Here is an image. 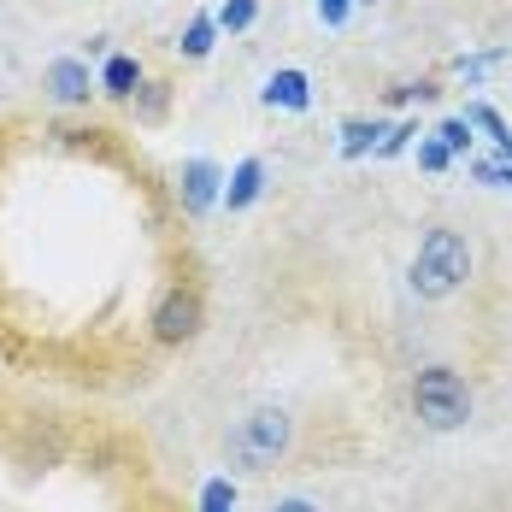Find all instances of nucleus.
<instances>
[{
  "label": "nucleus",
  "mask_w": 512,
  "mask_h": 512,
  "mask_svg": "<svg viewBox=\"0 0 512 512\" xmlns=\"http://www.w3.org/2000/svg\"><path fill=\"white\" fill-rule=\"evenodd\" d=\"M471 271H477V254H471V242H465L454 224H430L424 236H418V254L407 265V283L418 301H448V295H460L465 283H471Z\"/></svg>",
  "instance_id": "nucleus-1"
},
{
  "label": "nucleus",
  "mask_w": 512,
  "mask_h": 512,
  "mask_svg": "<svg viewBox=\"0 0 512 512\" xmlns=\"http://www.w3.org/2000/svg\"><path fill=\"white\" fill-rule=\"evenodd\" d=\"M289 442H295V418L283 407H254L224 436V454H230V471H271L289 454Z\"/></svg>",
  "instance_id": "nucleus-2"
},
{
  "label": "nucleus",
  "mask_w": 512,
  "mask_h": 512,
  "mask_svg": "<svg viewBox=\"0 0 512 512\" xmlns=\"http://www.w3.org/2000/svg\"><path fill=\"white\" fill-rule=\"evenodd\" d=\"M412 412L436 436L465 430V418H471V383L454 365H424V371H412Z\"/></svg>",
  "instance_id": "nucleus-3"
},
{
  "label": "nucleus",
  "mask_w": 512,
  "mask_h": 512,
  "mask_svg": "<svg viewBox=\"0 0 512 512\" xmlns=\"http://www.w3.org/2000/svg\"><path fill=\"white\" fill-rule=\"evenodd\" d=\"M201 330H206V301H201V289H189V283H171V289H159L154 312H148V336H154L159 348H189Z\"/></svg>",
  "instance_id": "nucleus-4"
},
{
  "label": "nucleus",
  "mask_w": 512,
  "mask_h": 512,
  "mask_svg": "<svg viewBox=\"0 0 512 512\" xmlns=\"http://www.w3.org/2000/svg\"><path fill=\"white\" fill-rule=\"evenodd\" d=\"M177 201L183 212H212V206H224V171L212 165V159H183V171H177Z\"/></svg>",
  "instance_id": "nucleus-5"
},
{
  "label": "nucleus",
  "mask_w": 512,
  "mask_h": 512,
  "mask_svg": "<svg viewBox=\"0 0 512 512\" xmlns=\"http://www.w3.org/2000/svg\"><path fill=\"white\" fill-rule=\"evenodd\" d=\"M42 89H48L53 106H83L101 89V77L89 71V59H53L48 71H42Z\"/></svg>",
  "instance_id": "nucleus-6"
},
{
  "label": "nucleus",
  "mask_w": 512,
  "mask_h": 512,
  "mask_svg": "<svg viewBox=\"0 0 512 512\" xmlns=\"http://www.w3.org/2000/svg\"><path fill=\"white\" fill-rule=\"evenodd\" d=\"M265 106H283V112H307L312 106V77L307 71H295V65H283V71H271L265 77Z\"/></svg>",
  "instance_id": "nucleus-7"
},
{
  "label": "nucleus",
  "mask_w": 512,
  "mask_h": 512,
  "mask_svg": "<svg viewBox=\"0 0 512 512\" xmlns=\"http://www.w3.org/2000/svg\"><path fill=\"white\" fill-rule=\"evenodd\" d=\"M95 77H101V95H112V101H136V89L148 83V77H142V65H136L130 53H106Z\"/></svg>",
  "instance_id": "nucleus-8"
},
{
  "label": "nucleus",
  "mask_w": 512,
  "mask_h": 512,
  "mask_svg": "<svg viewBox=\"0 0 512 512\" xmlns=\"http://www.w3.org/2000/svg\"><path fill=\"white\" fill-rule=\"evenodd\" d=\"M259 195H265V159H242V165L224 177V206H230V212H248Z\"/></svg>",
  "instance_id": "nucleus-9"
},
{
  "label": "nucleus",
  "mask_w": 512,
  "mask_h": 512,
  "mask_svg": "<svg viewBox=\"0 0 512 512\" xmlns=\"http://www.w3.org/2000/svg\"><path fill=\"white\" fill-rule=\"evenodd\" d=\"M465 171H471V183H483V189H512V148L471 154L465 159Z\"/></svg>",
  "instance_id": "nucleus-10"
},
{
  "label": "nucleus",
  "mask_w": 512,
  "mask_h": 512,
  "mask_svg": "<svg viewBox=\"0 0 512 512\" xmlns=\"http://www.w3.org/2000/svg\"><path fill=\"white\" fill-rule=\"evenodd\" d=\"M383 136H389V124H383V118H348V124H342V154H348V159L377 154V148H383Z\"/></svg>",
  "instance_id": "nucleus-11"
},
{
  "label": "nucleus",
  "mask_w": 512,
  "mask_h": 512,
  "mask_svg": "<svg viewBox=\"0 0 512 512\" xmlns=\"http://www.w3.org/2000/svg\"><path fill=\"white\" fill-rule=\"evenodd\" d=\"M212 48H218V18H212V12H195V18L183 24V36H177V53H183V59H206Z\"/></svg>",
  "instance_id": "nucleus-12"
},
{
  "label": "nucleus",
  "mask_w": 512,
  "mask_h": 512,
  "mask_svg": "<svg viewBox=\"0 0 512 512\" xmlns=\"http://www.w3.org/2000/svg\"><path fill=\"white\" fill-rule=\"evenodd\" d=\"M465 124H471V130H483V136H489V148H512L507 118H501L489 101H471V106H465Z\"/></svg>",
  "instance_id": "nucleus-13"
},
{
  "label": "nucleus",
  "mask_w": 512,
  "mask_h": 512,
  "mask_svg": "<svg viewBox=\"0 0 512 512\" xmlns=\"http://www.w3.org/2000/svg\"><path fill=\"white\" fill-rule=\"evenodd\" d=\"M236 501H242L236 477H206L201 495H195V512H236Z\"/></svg>",
  "instance_id": "nucleus-14"
},
{
  "label": "nucleus",
  "mask_w": 512,
  "mask_h": 512,
  "mask_svg": "<svg viewBox=\"0 0 512 512\" xmlns=\"http://www.w3.org/2000/svg\"><path fill=\"white\" fill-rule=\"evenodd\" d=\"M430 136H436V142H442V148H448L454 159H471V142H477V130L465 124V112H454V118H442V124H436Z\"/></svg>",
  "instance_id": "nucleus-15"
},
{
  "label": "nucleus",
  "mask_w": 512,
  "mask_h": 512,
  "mask_svg": "<svg viewBox=\"0 0 512 512\" xmlns=\"http://www.w3.org/2000/svg\"><path fill=\"white\" fill-rule=\"evenodd\" d=\"M512 53L507 48H495V53H460V59H454V71H460L465 83H471V89H477V83H483V77H489V71H495V65H507Z\"/></svg>",
  "instance_id": "nucleus-16"
},
{
  "label": "nucleus",
  "mask_w": 512,
  "mask_h": 512,
  "mask_svg": "<svg viewBox=\"0 0 512 512\" xmlns=\"http://www.w3.org/2000/svg\"><path fill=\"white\" fill-rule=\"evenodd\" d=\"M212 18H218V30H230V36H236V30H248V24L259 18V0H224Z\"/></svg>",
  "instance_id": "nucleus-17"
},
{
  "label": "nucleus",
  "mask_w": 512,
  "mask_h": 512,
  "mask_svg": "<svg viewBox=\"0 0 512 512\" xmlns=\"http://www.w3.org/2000/svg\"><path fill=\"white\" fill-rule=\"evenodd\" d=\"M165 106H171V89H165V83H142V89H136V118L159 124V118H165Z\"/></svg>",
  "instance_id": "nucleus-18"
},
{
  "label": "nucleus",
  "mask_w": 512,
  "mask_h": 512,
  "mask_svg": "<svg viewBox=\"0 0 512 512\" xmlns=\"http://www.w3.org/2000/svg\"><path fill=\"white\" fill-rule=\"evenodd\" d=\"M448 165H454V154H448V148H442V142H436V136L424 130V136H418V171H430V177H442Z\"/></svg>",
  "instance_id": "nucleus-19"
},
{
  "label": "nucleus",
  "mask_w": 512,
  "mask_h": 512,
  "mask_svg": "<svg viewBox=\"0 0 512 512\" xmlns=\"http://www.w3.org/2000/svg\"><path fill=\"white\" fill-rule=\"evenodd\" d=\"M418 136H424V130H418V124H389V136H383V148H377V159H395V154H407V148H418Z\"/></svg>",
  "instance_id": "nucleus-20"
},
{
  "label": "nucleus",
  "mask_w": 512,
  "mask_h": 512,
  "mask_svg": "<svg viewBox=\"0 0 512 512\" xmlns=\"http://www.w3.org/2000/svg\"><path fill=\"white\" fill-rule=\"evenodd\" d=\"M348 12H354V0H318V18H324V30H342V24H348Z\"/></svg>",
  "instance_id": "nucleus-21"
},
{
  "label": "nucleus",
  "mask_w": 512,
  "mask_h": 512,
  "mask_svg": "<svg viewBox=\"0 0 512 512\" xmlns=\"http://www.w3.org/2000/svg\"><path fill=\"white\" fill-rule=\"evenodd\" d=\"M271 512H324V507H318V501H307V495H283Z\"/></svg>",
  "instance_id": "nucleus-22"
},
{
  "label": "nucleus",
  "mask_w": 512,
  "mask_h": 512,
  "mask_svg": "<svg viewBox=\"0 0 512 512\" xmlns=\"http://www.w3.org/2000/svg\"><path fill=\"white\" fill-rule=\"evenodd\" d=\"M354 6H371V0H354Z\"/></svg>",
  "instance_id": "nucleus-23"
}]
</instances>
